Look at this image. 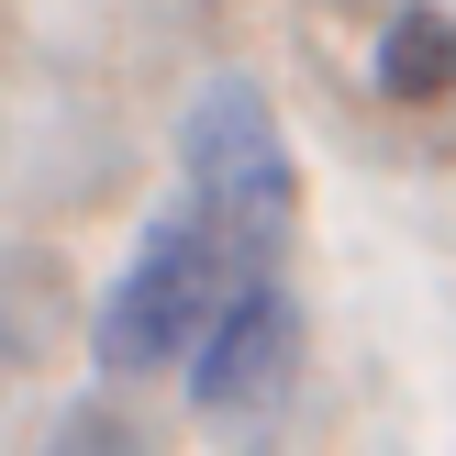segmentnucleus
<instances>
[{
  "label": "nucleus",
  "instance_id": "3",
  "mask_svg": "<svg viewBox=\"0 0 456 456\" xmlns=\"http://www.w3.org/2000/svg\"><path fill=\"white\" fill-rule=\"evenodd\" d=\"M178 368H190V412L200 423H267L289 390H301V301H289V279L279 267L234 279Z\"/></svg>",
  "mask_w": 456,
  "mask_h": 456
},
{
  "label": "nucleus",
  "instance_id": "2",
  "mask_svg": "<svg viewBox=\"0 0 456 456\" xmlns=\"http://www.w3.org/2000/svg\"><path fill=\"white\" fill-rule=\"evenodd\" d=\"M178 178L190 200L234 234L245 267H279L289 256V223H301V156H289L279 111H267L256 78H212L178 123Z\"/></svg>",
  "mask_w": 456,
  "mask_h": 456
},
{
  "label": "nucleus",
  "instance_id": "5",
  "mask_svg": "<svg viewBox=\"0 0 456 456\" xmlns=\"http://www.w3.org/2000/svg\"><path fill=\"white\" fill-rule=\"evenodd\" d=\"M0 368H12V334H0Z\"/></svg>",
  "mask_w": 456,
  "mask_h": 456
},
{
  "label": "nucleus",
  "instance_id": "1",
  "mask_svg": "<svg viewBox=\"0 0 456 456\" xmlns=\"http://www.w3.org/2000/svg\"><path fill=\"white\" fill-rule=\"evenodd\" d=\"M234 279H256V267H245L234 234L178 190L167 212L134 234V256L111 267L101 312H89V356H101V379H156V368H178V356L200 346V323L223 312Z\"/></svg>",
  "mask_w": 456,
  "mask_h": 456
},
{
  "label": "nucleus",
  "instance_id": "4",
  "mask_svg": "<svg viewBox=\"0 0 456 456\" xmlns=\"http://www.w3.org/2000/svg\"><path fill=\"white\" fill-rule=\"evenodd\" d=\"M379 101H412V111L456 101V22L435 0H401L390 12V34H379Z\"/></svg>",
  "mask_w": 456,
  "mask_h": 456
}]
</instances>
